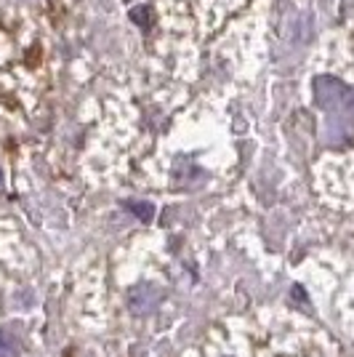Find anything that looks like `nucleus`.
I'll use <instances>...</instances> for the list:
<instances>
[{
  "mask_svg": "<svg viewBox=\"0 0 354 357\" xmlns=\"http://www.w3.org/2000/svg\"><path fill=\"white\" fill-rule=\"evenodd\" d=\"M160 298L162 291L157 285H133L128 291V307H131V312L144 314L149 310H155L160 304Z\"/></svg>",
  "mask_w": 354,
  "mask_h": 357,
  "instance_id": "1",
  "label": "nucleus"
},
{
  "mask_svg": "<svg viewBox=\"0 0 354 357\" xmlns=\"http://www.w3.org/2000/svg\"><path fill=\"white\" fill-rule=\"evenodd\" d=\"M349 93H346V89L341 86V83H336V80H317V102L323 107H336L341 105L344 99H346Z\"/></svg>",
  "mask_w": 354,
  "mask_h": 357,
  "instance_id": "2",
  "label": "nucleus"
},
{
  "mask_svg": "<svg viewBox=\"0 0 354 357\" xmlns=\"http://www.w3.org/2000/svg\"><path fill=\"white\" fill-rule=\"evenodd\" d=\"M19 349V342L14 339V333L8 328L0 331V357H14Z\"/></svg>",
  "mask_w": 354,
  "mask_h": 357,
  "instance_id": "3",
  "label": "nucleus"
},
{
  "mask_svg": "<svg viewBox=\"0 0 354 357\" xmlns=\"http://www.w3.org/2000/svg\"><path fill=\"white\" fill-rule=\"evenodd\" d=\"M128 211H133V213H136L139 219H144V222L152 219V213H155V208H152V206H144V203H128Z\"/></svg>",
  "mask_w": 354,
  "mask_h": 357,
  "instance_id": "4",
  "label": "nucleus"
}]
</instances>
